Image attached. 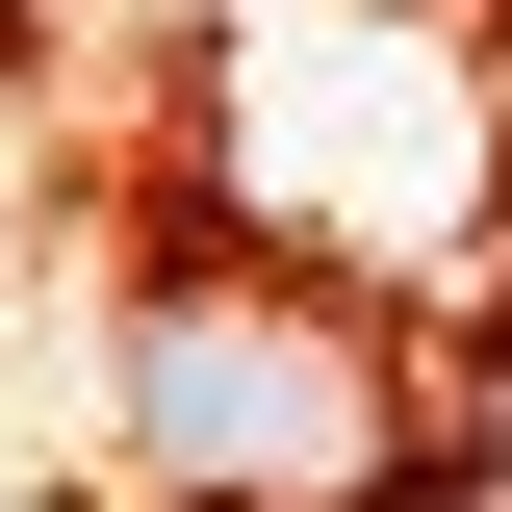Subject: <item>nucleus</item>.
Masks as SVG:
<instances>
[{
    "label": "nucleus",
    "mask_w": 512,
    "mask_h": 512,
    "mask_svg": "<svg viewBox=\"0 0 512 512\" xmlns=\"http://www.w3.org/2000/svg\"><path fill=\"white\" fill-rule=\"evenodd\" d=\"M128 461L205 512H359L410 461V410H384V333L308 256H154L128 282Z\"/></svg>",
    "instance_id": "1"
}]
</instances>
